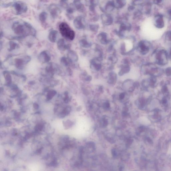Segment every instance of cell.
Wrapping results in <instances>:
<instances>
[{
    "label": "cell",
    "mask_w": 171,
    "mask_h": 171,
    "mask_svg": "<svg viewBox=\"0 0 171 171\" xmlns=\"http://www.w3.org/2000/svg\"><path fill=\"white\" fill-rule=\"evenodd\" d=\"M138 49L141 54L143 55L148 54L150 50V48L146 44V42L143 41H141L139 43Z\"/></svg>",
    "instance_id": "obj_13"
},
{
    "label": "cell",
    "mask_w": 171,
    "mask_h": 171,
    "mask_svg": "<svg viewBox=\"0 0 171 171\" xmlns=\"http://www.w3.org/2000/svg\"><path fill=\"white\" fill-rule=\"evenodd\" d=\"M116 7L114 0H104L100 3L99 8L103 13H109L112 12Z\"/></svg>",
    "instance_id": "obj_3"
},
{
    "label": "cell",
    "mask_w": 171,
    "mask_h": 171,
    "mask_svg": "<svg viewBox=\"0 0 171 171\" xmlns=\"http://www.w3.org/2000/svg\"><path fill=\"white\" fill-rule=\"evenodd\" d=\"M92 77H91V76L87 75V76H86V77L85 78V80L86 81L90 82L92 80Z\"/></svg>",
    "instance_id": "obj_34"
},
{
    "label": "cell",
    "mask_w": 171,
    "mask_h": 171,
    "mask_svg": "<svg viewBox=\"0 0 171 171\" xmlns=\"http://www.w3.org/2000/svg\"><path fill=\"white\" fill-rule=\"evenodd\" d=\"M122 86L123 89L129 92H132L136 87L135 82H133L132 80L130 79H127L124 81Z\"/></svg>",
    "instance_id": "obj_9"
},
{
    "label": "cell",
    "mask_w": 171,
    "mask_h": 171,
    "mask_svg": "<svg viewBox=\"0 0 171 171\" xmlns=\"http://www.w3.org/2000/svg\"><path fill=\"white\" fill-rule=\"evenodd\" d=\"M73 4L76 9L81 12H83L84 9V5L82 3L81 0H74Z\"/></svg>",
    "instance_id": "obj_21"
},
{
    "label": "cell",
    "mask_w": 171,
    "mask_h": 171,
    "mask_svg": "<svg viewBox=\"0 0 171 171\" xmlns=\"http://www.w3.org/2000/svg\"><path fill=\"white\" fill-rule=\"evenodd\" d=\"M49 10L50 14L53 18H55L61 13V10L58 6L55 4L51 5L49 6Z\"/></svg>",
    "instance_id": "obj_14"
},
{
    "label": "cell",
    "mask_w": 171,
    "mask_h": 171,
    "mask_svg": "<svg viewBox=\"0 0 171 171\" xmlns=\"http://www.w3.org/2000/svg\"><path fill=\"white\" fill-rule=\"evenodd\" d=\"M57 46L58 49L61 51L69 49L71 46L70 44H66L65 41L63 39H61L59 40L57 43Z\"/></svg>",
    "instance_id": "obj_16"
},
{
    "label": "cell",
    "mask_w": 171,
    "mask_h": 171,
    "mask_svg": "<svg viewBox=\"0 0 171 171\" xmlns=\"http://www.w3.org/2000/svg\"><path fill=\"white\" fill-rule=\"evenodd\" d=\"M61 62L64 65L66 66H69L70 63H72L68 58H67L65 57H63L61 58Z\"/></svg>",
    "instance_id": "obj_30"
},
{
    "label": "cell",
    "mask_w": 171,
    "mask_h": 171,
    "mask_svg": "<svg viewBox=\"0 0 171 171\" xmlns=\"http://www.w3.org/2000/svg\"><path fill=\"white\" fill-rule=\"evenodd\" d=\"M45 72L47 75L53 76L55 74L59 73L60 69L59 66L55 63H51L48 64L45 69Z\"/></svg>",
    "instance_id": "obj_6"
},
{
    "label": "cell",
    "mask_w": 171,
    "mask_h": 171,
    "mask_svg": "<svg viewBox=\"0 0 171 171\" xmlns=\"http://www.w3.org/2000/svg\"><path fill=\"white\" fill-rule=\"evenodd\" d=\"M89 29L92 32H97L99 28V25L97 24H93L89 25Z\"/></svg>",
    "instance_id": "obj_31"
},
{
    "label": "cell",
    "mask_w": 171,
    "mask_h": 171,
    "mask_svg": "<svg viewBox=\"0 0 171 171\" xmlns=\"http://www.w3.org/2000/svg\"><path fill=\"white\" fill-rule=\"evenodd\" d=\"M79 44L82 47L84 48H89L92 46V43L85 39H82L79 42Z\"/></svg>",
    "instance_id": "obj_25"
},
{
    "label": "cell",
    "mask_w": 171,
    "mask_h": 171,
    "mask_svg": "<svg viewBox=\"0 0 171 171\" xmlns=\"http://www.w3.org/2000/svg\"><path fill=\"white\" fill-rule=\"evenodd\" d=\"M117 75L115 72H111L109 73L108 76V83L112 85H114L116 84L117 81Z\"/></svg>",
    "instance_id": "obj_17"
},
{
    "label": "cell",
    "mask_w": 171,
    "mask_h": 171,
    "mask_svg": "<svg viewBox=\"0 0 171 171\" xmlns=\"http://www.w3.org/2000/svg\"><path fill=\"white\" fill-rule=\"evenodd\" d=\"M15 8L16 14L21 15L26 13L27 10V6L26 4L23 2L18 1L14 2L12 5Z\"/></svg>",
    "instance_id": "obj_4"
},
{
    "label": "cell",
    "mask_w": 171,
    "mask_h": 171,
    "mask_svg": "<svg viewBox=\"0 0 171 171\" xmlns=\"http://www.w3.org/2000/svg\"><path fill=\"white\" fill-rule=\"evenodd\" d=\"M31 60V58L29 56H26L23 59L17 58L15 60V66L18 69H21L24 64L29 62Z\"/></svg>",
    "instance_id": "obj_10"
},
{
    "label": "cell",
    "mask_w": 171,
    "mask_h": 171,
    "mask_svg": "<svg viewBox=\"0 0 171 171\" xmlns=\"http://www.w3.org/2000/svg\"><path fill=\"white\" fill-rule=\"evenodd\" d=\"M134 8L135 7H134L132 5H130V6L129 7H128V10L129 11H132V10H133L134 9Z\"/></svg>",
    "instance_id": "obj_36"
},
{
    "label": "cell",
    "mask_w": 171,
    "mask_h": 171,
    "mask_svg": "<svg viewBox=\"0 0 171 171\" xmlns=\"http://www.w3.org/2000/svg\"><path fill=\"white\" fill-rule=\"evenodd\" d=\"M100 18L102 23L106 26L111 25L113 22V18L109 13H103L101 16Z\"/></svg>",
    "instance_id": "obj_8"
},
{
    "label": "cell",
    "mask_w": 171,
    "mask_h": 171,
    "mask_svg": "<svg viewBox=\"0 0 171 171\" xmlns=\"http://www.w3.org/2000/svg\"><path fill=\"white\" fill-rule=\"evenodd\" d=\"M116 7L122 8L124 7L127 3L126 0H116Z\"/></svg>",
    "instance_id": "obj_26"
},
{
    "label": "cell",
    "mask_w": 171,
    "mask_h": 171,
    "mask_svg": "<svg viewBox=\"0 0 171 171\" xmlns=\"http://www.w3.org/2000/svg\"><path fill=\"white\" fill-rule=\"evenodd\" d=\"M166 75L168 76H170L171 75V68H168L166 70Z\"/></svg>",
    "instance_id": "obj_33"
},
{
    "label": "cell",
    "mask_w": 171,
    "mask_h": 171,
    "mask_svg": "<svg viewBox=\"0 0 171 171\" xmlns=\"http://www.w3.org/2000/svg\"><path fill=\"white\" fill-rule=\"evenodd\" d=\"M85 3L89 7L91 6L96 7L100 4V0H85Z\"/></svg>",
    "instance_id": "obj_24"
},
{
    "label": "cell",
    "mask_w": 171,
    "mask_h": 171,
    "mask_svg": "<svg viewBox=\"0 0 171 171\" xmlns=\"http://www.w3.org/2000/svg\"><path fill=\"white\" fill-rule=\"evenodd\" d=\"M125 93L123 92L121 93L119 95V98L120 99H123L125 97Z\"/></svg>",
    "instance_id": "obj_35"
},
{
    "label": "cell",
    "mask_w": 171,
    "mask_h": 171,
    "mask_svg": "<svg viewBox=\"0 0 171 171\" xmlns=\"http://www.w3.org/2000/svg\"><path fill=\"white\" fill-rule=\"evenodd\" d=\"M170 59H171V51H170Z\"/></svg>",
    "instance_id": "obj_39"
},
{
    "label": "cell",
    "mask_w": 171,
    "mask_h": 171,
    "mask_svg": "<svg viewBox=\"0 0 171 171\" xmlns=\"http://www.w3.org/2000/svg\"><path fill=\"white\" fill-rule=\"evenodd\" d=\"M155 26L159 28H161L163 27L164 25L162 16H158L155 19Z\"/></svg>",
    "instance_id": "obj_23"
},
{
    "label": "cell",
    "mask_w": 171,
    "mask_h": 171,
    "mask_svg": "<svg viewBox=\"0 0 171 171\" xmlns=\"http://www.w3.org/2000/svg\"><path fill=\"white\" fill-rule=\"evenodd\" d=\"M75 7H68L66 9V13L68 15H71L73 14L75 10Z\"/></svg>",
    "instance_id": "obj_32"
},
{
    "label": "cell",
    "mask_w": 171,
    "mask_h": 171,
    "mask_svg": "<svg viewBox=\"0 0 171 171\" xmlns=\"http://www.w3.org/2000/svg\"><path fill=\"white\" fill-rule=\"evenodd\" d=\"M101 61L96 58L93 59L90 61V68L94 71H99L102 68Z\"/></svg>",
    "instance_id": "obj_12"
},
{
    "label": "cell",
    "mask_w": 171,
    "mask_h": 171,
    "mask_svg": "<svg viewBox=\"0 0 171 171\" xmlns=\"http://www.w3.org/2000/svg\"><path fill=\"white\" fill-rule=\"evenodd\" d=\"M57 94V92L55 90H49L46 95V99L47 100L49 101L52 98Z\"/></svg>",
    "instance_id": "obj_27"
},
{
    "label": "cell",
    "mask_w": 171,
    "mask_h": 171,
    "mask_svg": "<svg viewBox=\"0 0 171 171\" xmlns=\"http://www.w3.org/2000/svg\"><path fill=\"white\" fill-rule=\"evenodd\" d=\"M169 15H170V17H171V11H169Z\"/></svg>",
    "instance_id": "obj_40"
},
{
    "label": "cell",
    "mask_w": 171,
    "mask_h": 171,
    "mask_svg": "<svg viewBox=\"0 0 171 171\" xmlns=\"http://www.w3.org/2000/svg\"><path fill=\"white\" fill-rule=\"evenodd\" d=\"M47 17V13L44 11L42 12L39 16V19L41 22L44 23L46 21Z\"/></svg>",
    "instance_id": "obj_29"
},
{
    "label": "cell",
    "mask_w": 171,
    "mask_h": 171,
    "mask_svg": "<svg viewBox=\"0 0 171 171\" xmlns=\"http://www.w3.org/2000/svg\"><path fill=\"white\" fill-rule=\"evenodd\" d=\"M11 28L15 34L21 37H24L29 35L35 36L36 35V30L34 27L26 22H14Z\"/></svg>",
    "instance_id": "obj_1"
},
{
    "label": "cell",
    "mask_w": 171,
    "mask_h": 171,
    "mask_svg": "<svg viewBox=\"0 0 171 171\" xmlns=\"http://www.w3.org/2000/svg\"><path fill=\"white\" fill-rule=\"evenodd\" d=\"M58 34V31L56 30H52L49 33L48 39L52 43L56 42Z\"/></svg>",
    "instance_id": "obj_22"
},
{
    "label": "cell",
    "mask_w": 171,
    "mask_h": 171,
    "mask_svg": "<svg viewBox=\"0 0 171 171\" xmlns=\"http://www.w3.org/2000/svg\"><path fill=\"white\" fill-rule=\"evenodd\" d=\"M130 67L129 64H124L122 66L120 71L119 72V75L121 76L127 74L130 72Z\"/></svg>",
    "instance_id": "obj_20"
},
{
    "label": "cell",
    "mask_w": 171,
    "mask_h": 171,
    "mask_svg": "<svg viewBox=\"0 0 171 171\" xmlns=\"http://www.w3.org/2000/svg\"><path fill=\"white\" fill-rule=\"evenodd\" d=\"M3 75L5 80L6 85L10 86L12 84V77L9 72L5 71L3 72Z\"/></svg>",
    "instance_id": "obj_19"
},
{
    "label": "cell",
    "mask_w": 171,
    "mask_h": 171,
    "mask_svg": "<svg viewBox=\"0 0 171 171\" xmlns=\"http://www.w3.org/2000/svg\"><path fill=\"white\" fill-rule=\"evenodd\" d=\"M59 30L61 34L64 37L70 40L73 41L75 37L74 31L65 22L61 23L59 25Z\"/></svg>",
    "instance_id": "obj_2"
},
{
    "label": "cell",
    "mask_w": 171,
    "mask_h": 171,
    "mask_svg": "<svg viewBox=\"0 0 171 171\" xmlns=\"http://www.w3.org/2000/svg\"><path fill=\"white\" fill-rule=\"evenodd\" d=\"M167 54L164 50H161L157 53L156 56V63L159 65H164L167 62Z\"/></svg>",
    "instance_id": "obj_7"
},
{
    "label": "cell",
    "mask_w": 171,
    "mask_h": 171,
    "mask_svg": "<svg viewBox=\"0 0 171 171\" xmlns=\"http://www.w3.org/2000/svg\"><path fill=\"white\" fill-rule=\"evenodd\" d=\"M98 40L103 44H107L110 42V40L108 39V34L105 32H101L97 36Z\"/></svg>",
    "instance_id": "obj_15"
},
{
    "label": "cell",
    "mask_w": 171,
    "mask_h": 171,
    "mask_svg": "<svg viewBox=\"0 0 171 171\" xmlns=\"http://www.w3.org/2000/svg\"><path fill=\"white\" fill-rule=\"evenodd\" d=\"M9 48L8 50L11 51L19 48V45L17 43L13 41H10L9 43Z\"/></svg>",
    "instance_id": "obj_28"
},
{
    "label": "cell",
    "mask_w": 171,
    "mask_h": 171,
    "mask_svg": "<svg viewBox=\"0 0 171 171\" xmlns=\"http://www.w3.org/2000/svg\"><path fill=\"white\" fill-rule=\"evenodd\" d=\"M38 59L40 62L43 63H48L51 60V57L48 52L43 51L40 53Z\"/></svg>",
    "instance_id": "obj_11"
},
{
    "label": "cell",
    "mask_w": 171,
    "mask_h": 171,
    "mask_svg": "<svg viewBox=\"0 0 171 171\" xmlns=\"http://www.w3.org/2000/svg\"><path fill=\"white\" fill-rule=\"evenodd\" d=\"M73 24L75 27L78 30L83 29L86 25L85 18L83 16H78L74 20Z\"/></svg>",
    "instance_id": "obj_5"
},
{
    "label": "cell",
    "mask_w": 171,
    "mask_h": 171,
    "mask_svg": "<svg viewBox=\"0 0 171 171\" xmlns=\"http://www.w3.org/2000/svg\"><path fill=\"white\" fill-rule=\"evenodd\" d=\"M168 39L170 41H171V32H169L168 33L167 35Z\"/></svg>",
    "instance_id": "obj_37"
},
{
    "label": "cell",
    "mask_w": 171,
    "mask_h": 171,
    "mask_svg": "<svg viewBox=\"0 0 171 171\" xmlns=\"http://www.w3.org/2000/svg\"><path fill=\"white\" fill-rule=\"evenodd\" d=\"M68 59L72 62H76L78 61L79 57L78 54L75 51L70 50L67 54Z\"/></svg>",
    "instance_id": "obj_18"
},
{
    "label": "cell",
    "mask_w": 171,
    "mask_h": 171,
    "mask_svg": "<svg viewBox=\"0 0 171 171\" xmlns=\"http://www.w3.org/2000/svg\"><path fill=\"white\" fill-rule=\"evenodd\" d=\"M34 108H35V109H38V108H39V105H38V104L36 103L34 104Z\"/></svg>",
    "instance_id": "obj_38"
}]
</instances>
